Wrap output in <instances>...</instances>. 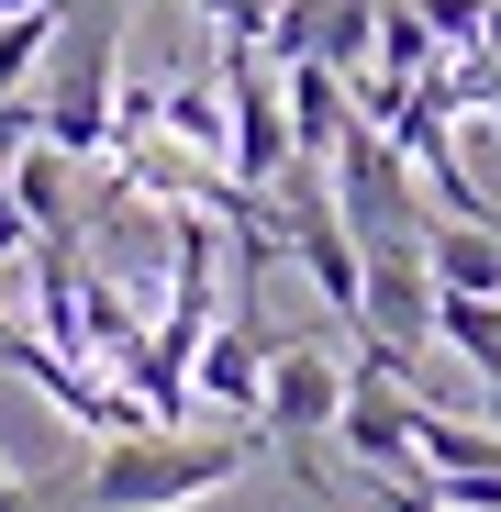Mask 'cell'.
Wrapping results in <instances>:
<instances>
[{"mask_svg": "<svg viewBox=\"0 0 501 512\" xmlns=\"http://www.w3.org/2000/svg\"><path fill=\"white\" fill-rule=\"evenodd\" d=\"M379 0H268V56H323V67H368Z\"/></svg>", "mask_w": 501, "mask_h": 512, "instance_id": "7", "label": "cell"}, {"mask_svg": "<svg viewBox=\"0 0 501 512\" xmlns=\"http://www.w3.org/2000/svg\"><path fill=\"white\" fill-rule=\"evenodd\" d=\"M145 346V301L123 279H90L78 268V357H134Z\"/></svg>", "mask_w": 501, "mask_h": 512, "instance_id": "11", "label": "cell"}, {"mask_svg": "<svg viewBox=\"0 0 501 512\" xmlns=\"http://www.w3.org/2000/svg\"><path fill=\"white\" fill-rule=\"evenodd\" d=\"M279 112H290V156H334V134L357 123V90H346V67H323V56H279Z\"/></svg>", "mask_w": 501, "mask_h": 512, "instance_id": "9", "label": "cell"}, {"mask_svg": "<svg viewBox=\"0 0 501 512\" xmlns=\"http://www.w3.org/2000/svg\"><path fill=\"white\" fill-rule=\"evenodd\" d=\"M34 245H45V234H34V212L12 201V167H0V256H34Z\"/></svg>", "mask_w": 501, "mask_h": 512, "instance_id": "16", "label": "cell"}, {"mask_svg": "<svg viewBox=\"0 0 501 512\" xmlns=\"http://www.w3.org/2000/svg\"><path fill=\"white\" fill-rule=\"evenodd\" d=\"M424 268H435V290H479V301H501V223L435 212V223H424Z\"/></svg>", "mask_w": 501, "mask_h": 512, "instance_id": "10", "label": "cell"}, {"mask_svg": "<svg viewBox=\"0 0 501 512\" xmlns=\"http://www.w3.org/2000/svg\"><path fill=\"white\" fill-rule=\"evenodd\" d=\"M412 412H424V401H412L390 368H346V412H334V446H357L368 468H412Z\"/></svg>", "mask_w": 501, "mask_h": 512, "instance_id": "8", "label": "cell"}, {"mask_svg": "<svg viewBox=\"0 0 501 512\" xmlns=\"http://www.w3.org/2000/svg\"><path fill=\"white\" fill-rule=\"evenodd\" d=\"M156 134H167V145H190V156H223V101L179 78V90H156Z\"/></svg>", "mask_w": 501, "mask_h": 512, "instance_id": "14", "label": "cell"}, {"mask_svg": "<svg viewBox=\"0 0 501 512\" xmlns=\"http://www.w3.org/2000/svg\"><path fill=\"white\" fill-rule=\"evenodd\" d=\"M435 23L424 12H412V0H379V34H368V67L379 78H401V90H424V78H435Z\"/></svg>", "mask_w": 501, "mask_h": 512, "instance_id": "12", "label": "cell"}, {"mask_svg": "<svg viewBox=\"0 0 501 512\" xmlns=\"http://www.w3.org/2000/svg\"><path fill=\"white\" fill-rule=\"evenodd\" d=\"M334 412H346V357H323V346H268V401H257V435L290 446V468L323 490V435H334Z\"/></svg>", "mask_w": 501, "mask_h": 512, "instance_id": "4", "label": "cell"}, {"mask_svg": "<svg viewBox=\"0 0 501 512\" xmlns=\"http://www.w3.org/2000/svg\"><path fill=\"white\" fill-rule=\"evenodd\" d=\"M368 256V301H357V334H379V346H424L435 334V268H424V245H357Z\"/></svg>", "mask_w": 501, "mask_h": 512, "instance_id": "6", "label": "cell"}, {"mask_svg": "<svg viewBox=\"0 0 501 512\" xmlns=\"http://www.w3.org/2000/svg\"><path fill=\"white\" fill-rule=\"evenodd\" d=\"M257 401H268V323H257V301H234V312H212L201 357H190V412L257 423Z\"/></svg>", "mask_w": 501, "mask_h": 512, "instance_id": "5", "label": "cell"}, {"mask_svg": "<svg viewBox=\"0 0 501 512\" xmlns=\"http://www.w3.org/2000/svg\"><path fill=\"white\" fill-rule=\"evenodd\" d=\"M323 190H334V212H346V234L357 245H424V179H412V156L390 145V123H346L334 134V156H323Z\"/></svg>", "mask_w": 501, "mask_h": 512, "instance_id": "2", "label": "cell"}, {"mask_svg": "<svg viewBox=\"0 0 501 512\" xmlns=\"http://www.w3.org/2000/svg\"><path fill=\"white\" fill-rule=\"evenodd\" d=\"M368 479H379V512H457L424 468H368Z\"/></svg>", "mask_w": 501, "mask_h": 512, "instance_id": "15", "label": "cell"}, {"mask_svg": "<svg viewBox=\"0 0 501 512\" xmlns=\"http://www.w3.org/2000/svg\"><path fill=\"white\" fill-rule=\"evenodd\" d=\"M279 167H290V112H279L268 45H223V179L279 190Z\"/></svg>", "mask_w": 501, "mask_h": 512, "instance_id": "3", "label": "cell"}, {"mask_svg": "<svg viewBox=\"0 0 501 512\" xmlns=\"http://www.w3.org/2000/svg\"><path fill=\"white\" fill-rule=\"evenodd\" d=\"M45 45H56V0H12V12H0V101H12V90H34Z\"/></svg>", "mask_w": 501, "mask_h": 512, "instance_id": "13", "label": "cell"}, {"mask_svg": "<svg viewBox=\"0 0 501 512\" xmlns=\"http://www.w3.org/2000/svg\"><path fill=\"white\" fill-rule=\"evenodd\" d=\"M245 468H257L245 423H134V435H101L78 479H90L101 512H190V501L234 490Z\"/></svg>", "mask_w": 501, "mask_h": 512, "instance_id": "1", "label": "cell"}]
</instances>
